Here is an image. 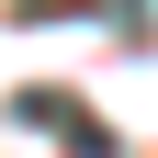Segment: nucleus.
Returning <instances> with one entry per match:
<instances>
[{
  "mask_svg": "<svg viewBox=\"0 0 158 158\" xmlns=\"http://www.w3.org/2000/svg\"><path fill=\"white\" fill-rule=\"evenodd\" d=\"M90 11H135V0H11V23H90Z\"/></svg>",
  "mask_w": 158,
  "mask_h": 158,
  "instance_id": "nucleus-2",
  "label": "nucleus"
},
{
  "mask_svg": "<svg viewBox=\"0 0 158 158\" xmlns=\"http://www.w3.org/2000/svg\"><path fill=\"white\" fill-rule=\"evenodd\" d=\"M11 113H23V124H45V135H68V147H79V158H113V135H102V124H90V113H79V102H68V90H23V102H11Z\"/></svg>",
  "mask_w": 158,
  "mask_h": 158,
  "instance_id": "nucleus-1",
  "label": "nucleus"
}]
</instances>
